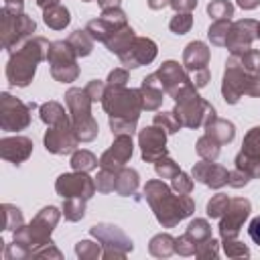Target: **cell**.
<instances>
[{
  "instance_id": "obj_1",
  "label": "cell",
  "mask_w": 260,
  "mask_h": 260,
  "mask_svg": "<svg viewBox=\"0 0 260 260\" xmlns=\"http://www.w3.org/2000/svg\"><path fill=\"white\" fill-rule=\"evenodd\" d=\"M30 49H32V43L26 47V51H22L20 55L12 57L10 65H8V79L12 85H26L35 73V63L39 57L30 59Z\"/></svg>"
},
{
  "instance_id": "obj_2",
  "label": "cell",
  "mask_w": 260,
  "mask_h": 260,
  "mask_svg": "<svg viewBox=\"0 0 260 260\" xmlns=\"http://www.w3.org/2000/svg\"><path fill=\"white\" fill-rule=\"evenodd\" d=\"M232 207L234 209H230L228 211V217L221 221V225H219V232H221V236L225 238V240H230V238H234L236 234H238V225L248 217V211H250V203L248 201H244V199H234L232 201Z\"/></svg>"
},
{
  "instance_id": "obj_3",
  "label": "cell",
  "mask_w": 260,
  "mask_h": 260,
  "mask_svg": "<svg viewBox=\"0 0 260 260\" xmlns=\"http://www.w3.org/2000/svg\"><path fill=\"white\" fill-rule=\"evenodd\" d=\"M140 144H142V156L146 160H156L158 156L165 154V134L156 128H148L140 134Z\"/></svg>"
},
{
  "instance_id": "obj_4",
  "label": "cell",
  "mask_w": 260,
  "mask_h": 260,
  "mask_svg": "<svg viewBox=\"0 0 260 260\" xmlns=\"http://www.w3.org/2000/svg\"><path fill=\"white\" fill-rule=\"evenodd\" d=\"M195 179H199L201 183L209 185V187H221L223 183H228V171H223L217 165H209V162H199L193 169Z\"/></svg>"
},
{
  "instance_id": "obj_5",
  "label": "cell",
  "mask_w": 260,
  "mask_h": 260,
  "mask_svg": "<svg viewBox=\"0 0 260 260\" xmlns=\"http://www.w3.org/2000/svg\"><path fill=\"white\" fill-rule=\"evenodd\" d=\"M81 189H87V191H93V185L87 177H75V175H63L57 183V191L63 195V197H73L75 193L81 195Z\"/></svg>"
},
{
  "instance_id": "obj_6",
  "label": "cell",
  "mask_w": 260,
  "mask_h": 260,
  "mask_svg": "<svg viewBox=\"0 0 260 260\" xmlns=\"http://www.w3.org/2000/svg\"><path fill=\"white\" fill-rule=\"evenodd\" d=\"M130 154H132V140H130L128 136L120 134V136L116 138L114 148H112L110 152H106V154H104V158L114 156V165H116V167H120V165H124V162H126V158H128Z\"/></svg>"
},
{
  "instance_id": "obj_7",
  "label": "cell",
  "mask_w": 260,
  "mask_h": 260,
  "mask_svg": "<svg viewBox=\"0 0 260 260\" xmlns=\"http://www.w3.org/2000/svg\"><path fill=\"white\" fill-rule=\"evenodd\" d=\"M45 22L51 24L53 28H63L69 22V12L61 6H53L51 10L45 12Z\"/></svg>"
},
{
  "instance_id": "obj_8",
  "label": "cell",
  "mask_w": 260,
  "mask_h": 260,
  "mask_svg": "<svg viewBox=\"0 0 260 260\" xmlns=\"http://www.w3.org/2000/svg\"><path fill=\"white\" fill-rule=\"evenodd\" d=\"M228 197L225 195H215L209 203H207V213L211 215V217H219L223 211H228Z\"/></svg>"
},
{
  "instance_id": "obj_9",
  "label": "cell",
  "mask_w": 260,
  "mask_h": 260,
  "mask_svg": "<svg viewBox=\"0 0 260 260\" xmlns=\"http://www.w3.org/2000/svg\"><path fill=\"white\" fill-rule=\"evenodd\" d=\"M232 10H234V6H232L230 2H225V0H217V2H213V4L207 6V12H209L211 16H215V18L232 16Z\"/></svg>"
},
{
  "instance_id": "obj_10",
  "label": "cell",
  "mask_w": 260,
  "mask_h": 260,
  "mask_svg": "<svg viewBox=\"0 0 260 260\" xmlns=\"http://www.w3.org/2000/svg\"><path fill=\"white\" fill-rule=\"evenodd\" d=\"M71 162H73L75 169H79L81 162H83V169H91V167H95V158H93V154H89V152H77V154L73 156Z\"/></svg>"
},
{
  "instance_id": "obj_11",
  "label": "cell",
  "mask_w": 260,
  "mask_h": 260,
  "mask_svg": "<svg viewBox=\"0 0 260 260\" xmlns=\"http://www.w3.org/2000/svg\"><path fill=\"white\" fill-rule=\"evenodd\" d=\"M156 173L160 175V177H167L169 173H173V175H179V169L175 167V162L173 160H169V158H158L156 160Z\"/></svg>"
},
{
  "instance_id": "obj_12",
  "label": "cell",
  "mask_w": 260,
  "mask_h": 260,
  "mask_svg": "<svg viewBox=\"0 0 260 260\" xmlns=\"http://www.w3.org/2000/svg\"><path fill=\"white\" fill-rule=\"evenodd\" d=\"M191 26V16L189 14H183V16H175V20L171 22V28L179 35H183L187 28Z\"/></svg>"
},
{
  "instance_id": "obj_13",
  "label": "cell",
  "mask_w": 260,
  "mask_h": 260,
  "mask_svg": "<svg viewBox=\"0 0 260 260\" xmlns=\"http://www.w3.org/2000/svg\"><path fill=\"white\" fill-rule=\"evenodd\" d=\"M248 234H250V238L260 246V217H254V219H252V223H250V228H248Z\"/></svg>"
},
{
  "instance_id": "obj_14",
  "label": "cell",
  "mask_w": 260,
  "mask_h": 260,
  "mask_svg": "<svg viewBox=\"0 0 260 260\" xmlns=\"http://www.w3.org/2000/svg\"><path fill=\"white\" fill-rule=\"evenodd\" d=\"M175 189H183L185 193L191 189V181L187 179V175H183V173H179V175H175Z\"/></svg>"
},
{
  "instance_id": "obj_15",
  "label": "cell",
  "mask_w": 260,
  "mask_h": 260,
  "mask_svg": "<svg viewBox=\"0 0 260 260\" xmlns=\"http://www.w3.org/2000/svg\"><path fill=\"white\" fill-rule=\"evenodd\" d=\"M258 32H260V26H258Z\"/></svg>"
}]
</instances>
